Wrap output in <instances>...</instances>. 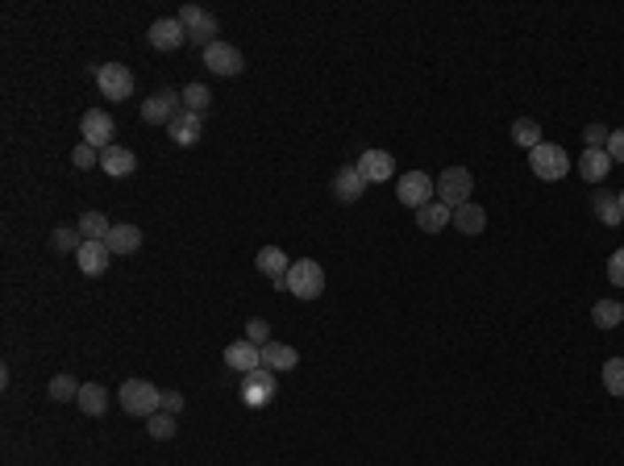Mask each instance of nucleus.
I'll list each match as a JSON object with an SVG mask.
<instances>
[{"label":"nucleus","instance_id":"nucleus-41","mask_svg":"<svg viewBox=\"0 0 624 466\" xmlns=\"http://www.w3.org/2000/svg\"><path fill=\"white\" fill-rule=\"evenodd\" d=\"M616 200H620V213H624V192H620V196H616Z\"/></svg>","mask_w":624,"mask_h":466},{"label":"nucleus","instance_id":"nucleus-19","mask_svg":"<svg viewBox=\"0 0 624 466\" xmlns=\"http://www.w3.org/2000/svg\"><path fill=\"white\" fill-rule=\"evenodd\" d=\"M200 113H179L176 121L167 125V134H171V142H176V146H196V142H200Z\"/></svg>","mask_w":624,"mask_h":466},{"label":"nucleus","instance_id":"nucleus-27","mask_svg":"<svg viewBox=\"0 0 624 466\" xmlns=\"http://www.w3.org/2000/svg\"><path fill=\"white\" fill-rule=\"evenodd\" d=\"M512 142L516 146H525V151H537V146H542V125L533 121V117L512 121Z\"/></svg>","mask_w":624,"mask_h":466},{"label":"nucleus","instance_id":"nucleus-6","mask_svg":"<svg viewBox=\"0 0 624 466\" xmlns=\"http://www.w3.org/2000/svg\"><path fill=\"white\" fill-rule=\"evenodd\" d=\"M96 88L105 100H129L134 97V71L121 63H105V67H96Z\"/></svg>","mask_w":624,"mask_h":466},{"label":"nucleus","instance_id":"nucleus-4","mask_svg":"<svg viewBox=\"0 0 624 466\" xmlns=\"http://www.w3.org/2000/svg\"><path fill=\"white\" fill-rule=\"evenodd\" d=\"M179 21H183V29H188V42L191 46H204V50H208V46H213V42H221L217 38V17L208 13V9H200V4H183V9H179Z\"/></svg>","mask_w":624,"mask_h":466},{"label":"nucleus","instance_id":"nucleus-10","mask_svg":"<svg viewBox=\"0 0 624 466\" xmlns=\"http://www.w3.org/2000/svg\"><path fill=\"white\" fill-rule=\"evenodd\" d=\"M204 67L213 71V75L233 80V75H242V71H246V58H242L238 46H230V42H213V46L204 50Z\"/></svg>","mask_w":624,"mask_h":466},{"label":"nucleus","instance_id":"nucleus-32","mask_svg":"<svg viewBox=\"0 0 624 466\" xmlns=\"http://www.w3.org/2000/svg\"><path fill=\"white\" fill-rule=\"evenodd\" d=\"M604 387H608L612 396L624 400V358H608L604 362Z\"/></svg>","mask_w":624,"mask_h":466},{"label":"nucleus","instance_id":"nucleus-35","mask_svg":"<svg viewBox=\"0 0 624 466\" xmlns=\"http://www.w3.org/2000/svg\"><path fill=\"white\" fill-rule=\"evenodd\" d=\"M71 163L80 167V171H88V167H100V151H96V146H88V142H80V146L71 151Z\"/></svg>","mask_w":624,"mask_h":466},{"label":"nucleus","instance_id":"nucleus-25","mask_svg":"<svg viewBox=\"0 0 624 466\" xmlns=\"http://www.w3.org/2000/svg\"><path fill=\"white\" fill-rule=\"evenodd\" d=\"M75 404H80L88 416H100V412L109 408V392H105L100 384H83V387H80V400H75Z\"/></svg>","mask_w":624,"mask_h":466},{"label":"nucleus","instance_id":"nucleus-9","mask_svg":"<svg viewBox=\"0 0 624 466\" xmlns=\"http://www.w3.org/2000/svg\"><path fill=\"white\" fill-rule=\"evenodd\" d=\"M271 396H275V370L271 367L246 370L242 375V404H250V408H267Z\"/></svg>","mask_w":624,"mask_h":466},{"label":"nucleus","instance_id":"nucleus-22","mask_svg":"<svg viewBox=\"0 0 624 466\" xmlns=\"http://www.w3.org/2000/svg\"><path fill=\"white\" fill-rule=\"evenodd\" d=\"M449 217H454V208H446L441 200H429L425 208H417V225L425 233H441L449 225Z\"/></svg>","mask_w":624,"mask_h":466},{"label":"nucleus","instance_id":"nucleus-2","mask_svg":"<svg viewBox=\"0 0 624 466\" xmlns=\"http://www.w3.org/2000/svg\"><path fill=\"white\" fill-rule=\"evenodd\" d=\"M121 404L129 416H154V412L163 408V392L146 379H125L121 384Z\"/></svg>","mask_w":624,"mask_h":466},{"label":"nucleus","instance_id":"nucleus-37","mask_svg":"<svg viewBox=\"0 0 624 466\" xmlns=\"http://www.w3.org/2000/svg\"><path fill=\"white\" fill-rule=\"evenodd\" d=\"M246 342H254V346H267L271 342V325H267V321H246Z\"/></svg>","mask_w":624,"mask_h":466},{"label":"nucleus","instance_id":"nucleus-24","mask_svg":"<svg viewBox=\"0 0 624 466\" xmlns=\"http://www.w3.org/2000/svg\"><path fill=\"white\" fill-rule=\"evenodd\" d=\"M300 362V354L292 350V346L284 342H267L262 346V367H271V370H292Z\"/></svg>","mask_w":624,"mask_h":466},{"label":"nucleus","instance_id":"nucleus-30","mask_svg":"<svg viewBox=\"0 0 624 466\" xmlns=\"http://www.w3.org/2000/svg\"><path fill=\"white\" fill-rule=\"evenodd\" d=\"M179 97H183V109H188V113H200V117L208 113V105H213V92H208L204 83H188V88H183Z\"/></svg>","mask_w":624,"mask_h":466},{"label":"nucleus","instance_id":"nucleus-36","mask_svg":"<svg viewBox=\"0 0 624 466\" xmlns=\"http://www.w3.org/2000/svg\"><path fill=\"white\" fill-rule=\"evenodd\" d=\"M583 137H587V151H608V137H612V129H604V125H587L583 129Z\"/></svg>","mask_w":624,"mask_h":466},{"label":"nucleus","instance_id":"nucleus-1","mask_svg":"<svg viewBox=\"0 0 624 466\" xmlns=\"http://www.w3.org/2000/svg\"><path fill=\"white\" fill-rule=\"evenodd\" d=\"M287 291H292L296 300H316V296L325 291V267L312 259L292 262V271H287Z\"/></svg>","mask_w":624,"mask_h":466},{"label":"nucleus","instance_id":"nucleus-17","mask_svg":"<svg viewBox=\"0 0 624 466\" xmlns=\"http://www.w3.org/2000/svg\"><path fill=\"white\" fill-rule=\"evenodd\" d=\"M109 259H113V250L105 246V242H83L80 246V254H75V262H80V271L83 275H105L109 271Z\"/></svg>","mask_w":624,"mask_h":466},{"label":"nucleus","instance_id":"nucleus-28","mask_svg":"<svg viewBox=\"0 0 624 466\" xmlns=\"http://www.w3.org/2000/svg\"><path fill=\"white\" fill-rule=\"evenodd\" d=\"M109 217H105V213H83L80 217V233H83V242H105V237H109Z\"/></svg>","mask_w":624,"mask_h":466},{"label":"nucleus","instance_id":"nucleus-8","mask_svg":"<svg viewBox=\"0 0 624 466\" xmlns=\"http://www.w3.org/2000/svg\"><path fill=\"white\" fill-rule=\"evenodd\" d=\"M433 192H437V179H429L425 171H408V175H400V183H395V196H400V205H408V208H425L433 200Z\"/></svg>","mask_w":624,"mask_h":466},{"label":"nucleus","instance_id":"nucleus-38","mask_svg":"<svg viewBox=\"0 0 624 466\" xmlns=\"http://www.w3.org/2000/svg\"><path fill=\"white\" fill-rule=\"evenodd\" d=\"M608 279L612 283H616V288H624V246L616 250V254H612L608 259Z\"/></svg>","mask_w":624,"mask_h":466},{"label":"nucleus","instance_id":"nucleus-15","mask_svg":"<svg viewBox=\"0 0 624 466\" xmlns=\"http://www.w3.org/2000/svg\"><path fill=\"white\" fill-rule=\"evenodd\" d=\"M225 367H233V370H258L262 367V346H254V342H230L225 346Z\"/></svg>","mask_w":624,"mask_h":466},{"label":"nucleus","instance_id":"nucleus-31","mask_svg":"<svg viewBox=\"0 0 624 466\" xmlns=\"http://www.w3.org/2000/svg\"><path fill=\"white\" fill-rule=\"evenodd\" d=\"M146 433H150V438H159V441L176 438V416L159 408V412H154V416H146Z\"/></svg>","mask_w":624,"mask_h":466},{"label":"nucleus","instance_id":"nucleus-33","mask_svg":"<svg viewBox=\"0 0 624 466\" xmlns=\"http://www.w3.org/2000/svg\"><path fill=\"white\" fill-rule=\"evenodd\" d=\"M51 246H55L58 254H80L83 233L80 229H55V233H51Z\"/></svg>","mask_w":624,"mask_h":466},{"label":"nucleus","instance_id":"nucleus-20","mask_svg":"<svg viewBox=\"0 0 624 466\" xmlns=\"http://www.w3.org/2000/svg\"><path fill=\"white\" fill-rule=\"evenodd\" d=\"M358 171L367 175V183H387L392 171H395V163H392V154L387 151H367L363 159H358Z\"/></svg>","mask_w":624,"mask_h":466},{"label":"nucleus","instance_id":"nucleus-26","mask_svg":"<svg viewBox=\"0 0 624 466\" xmlns=\"http://www.w3.org/2000/svg\"><path fill=\"white\" fill-rule=\"evenodd\" d=\"M591 321H596L599 330H616L624 321V304L620 300H596V308H591Z\"/></svg>","mask_w":624,"mask_h":466},{"label":"nucleus","instance_id":"nucleus-23","mask_svg":"<svg viewBox=\"0 0 624 466\" xmlns=\"http://www.w3.org/2000/svg\"><path fill=\"white\" fill-rule=\"evenodd\" d=\"M608 171H612L608 151H587L583 159H579V175H583L587 183H599V179H608Z\"/></svg>","mask_w":624,"mask_h":466},{"label":"nucleus","instance_id":"nucleus-13","mask_svg":"<svg viewBox=\"0 0 624 466\" xmlns=\"http://www.w3.org/2000/svg\"><path fill=\"white\" fill-rule=\"evenodd\" d=\"M254 267L267 275V279H271L275 288H287V271H292V262H287V254L279 246H262V250H258Z\"/></svg>","mask_w":624,"mask_h":466},{"label":"nucleus","instance_id":"nucleus-7","mask_svg":"<svg viewBox=\"0 0 624 466\" xmlns=\"http://www.w3.org/2000/svg\"><path fill=\"white\" fill-rule=\"evenodd\" d=\"M529 167L537 179H562L570 171V159L562 146H554V142H542L537 151H529Z\"/></svg>","mask_w":624,"mask_h":466},{"label":"nucleus","instance_id":"nucleus-14","mask_svg":"<svg viewBox=\"0 0 624 466\" xmlns=\"http://www.w3.org/2000/svg\"><path fill=\"white\" fill-rule=\"evenodd\" d=\"M363 192H367V175L358 171V163H354V167H341L338 175H333V196H338L341 205H354V200H363Z\"/></svg>","mask_w":624,"mask_h":466},{"label":"nucleus","instance_id":"nucleus-16","mask_svg":"<svg viewBox=\"0 0 624 466\" xmlns=\"http://www.w3.org/2000/svg\"><path fill=\"white\" fill-rule=\"evenodd\" d=\"M449 225L458 233H466V237H479V233L488 229V213L475 205V200H466V205L454 208V217H449Z\"/></svg>","mask_w":624,"mask_h":466},{"label":"nucleus","instance_id":"nucleus-5","mask_svg":"<svg viewBox=\"0 0 624 466\" xmlns=\"http://www.w3.org/2000/svg\"><path fill=\"white\" fill-rule=\"evenodd\" d=\"M183 113V97L176 88H159L150 100H142V121L146 125H171Z\"/></svg>","mask_w":624,"mask_h":466},{"label":"nucleus","instance_id":"nucleus-18","mask_svg":"<svg viewBox=\"0 0 624 466\" xmlns=\"http://www.w3.org/2000/svg\"><path fill=\"white\" fill-rule=\"evenodd\" d=\"M100 167H105V175L125 179V175H134L137 171V159H134V151H125V146L113 142L109 151H100Z\"/></svg>","mask_w":624,"mask_h":466},{"label":"nucleus","instance_id":"nucleus-3","mask_svg":"<svg viewBox=\"0 0 624 466\" xmlns=\"http://www.w3.org/2000/svg\"><path fill=\"white\" fill-rule=\"evenodd\" d=\"M471 192H475V175H471L466 167H446V171L437 175V200H441L446 208L466 205Z\"/></svg>","mask_w":624,"mask_h":466},{"label":"nucleus","instance_id":"nucleus-34","mask_svg":"<svg viewBox=\"0 0 624 466\" xmlns=\"http://www.w3.org/2000/svg\"><path fill=\"white\" fill-rule=\"evenodd\" d=\"M80 387H83V384H75L71 375H55V379H51V400H58V404H67V400H80Z\"/></svg>","mask_w":624,"mask_h":466},{"label":"nucleus","instance_id":"nucleus-21","mask_svg":"<svg viewBox=\"0 0 624 466\" xmlns=\"http://www.w3.org/2000/svg\"><path fill=\"white\" fill-rule=\"evenodd\" d=\"M105 246H109L113 254H134V250L142 246V229H137V225H113L109 237H105Z\"/></svg>","mask_w":624,"mask_h":466},{"label":"nucleus","instance_id":"nucleus-40","mask_svg":"<svg viewBox=\"0 0 624 466\" xmlns=\"http://www.w3.org/2000/svg\"><path fill=\"white\" fill-rule=\"evenodd\" d=\"M179 408H183V396H179V392H163V412H171V416H176Z\"/></svg>","mask_w":624,"mask_h":466},{"label":"nucleus","instance_id":"nucleus-29","mask_svg":"<svg viewBox=\"0 0 624 466\" xmlns=\"http://www.w3.org/2000/svg\"><path fill=\"white\" fill-rule=\"evenodd\" d=\"M591 208H596V217L604 221V225H620L624 213H620V200L612 192H596V200H591Z\"/></svg>","mask_w":624,"mask_h":466},{"label":"nucleus","instance_id":"nucleus-39","mask_svg":"<svg viewBox=\"0 0 624 466\" xmlns=\"http://www.w3.org/2000/svg\"><path fill=\"white\" fill-rule=\"evenodd\" d=\"M608 159H612V163H624V129H612V137H608Z\"/></svg>","mask_w":624,"mask_h":466},{"label":"nucleus","instance_id":"nucleus-11","mask_svg":"<svg viewBox=\"0 0 624 466\" xmlns=\"http://www.w3.org/2000/svg\"><path fill=\"white\" fill-rule=\"evenodd\" d=\"M113 117L105 109H88L83 113V121H80V134H83V142L88 146H96V151H109L113 146Z\"/></svg>","mask_w":624,"mask_h":466},{"label":"nucleus","instance_id":"nucleus-12","mask_svg":"<svg viewBox=\"0 0 624 466\" xmlns=\"http://www.w3.org/2000/svg\"><path fill=\"white\" fill-rule=\"evenodd\" d=\"M183 42H188V29H183L179 17H159V21L150 26V46H154V50H179Z\"/></svg>","mask_w":624,"mask_h":466}]
</instances>
